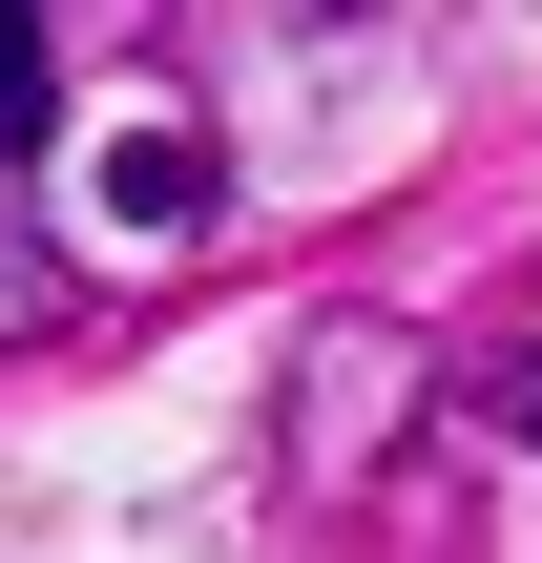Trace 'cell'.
<instances>
[{
    "label": "cell",
    "instance_id": "cell-1",
    "mask_svg": "<svg viewBox=\"0 0 542 563\" xmlns=\"http://www.w3.org/2000/svg\"><path fill=\"white\" fill-rule=\"evenodd\" d=\"M104 209H125V230H209V146H188V125H146V146L104 167Z\"/></svg>",
    "mask_w": 542,
    "mask_h": 563
},
{
    "label": "cell",
    "instance_id": "cell-2",
    "mask_svg": "<svg viewBox=\"0 0 542 563\" xmlns=\"http://www.w3.org/2000/svg\"><path fill=\"white\" fill-rule=\"evenodd\" d=\"M42 125H63V42L0 0V167H42Z\"/></svg>",
    "mask_w": 542,
    "mask_h": 563
},
{
    "label": "cell",
    "instance_id": "cell-3",
    "mask_svg": "<svg viewBox=\"0 0 542 563\" xmlns=\"http://www.w3.org/2000/svg\"><path fill=\"white\" fill-rule=\"evenodd\" d=\"M480 418H522V439H542V355H501V376H480Z\"/></svg>",
    "mask_w": 542,
    "mask_h": 563
},
{
    "label": "cell",
    "instance_id": "cell-4",
    "mask_svg": "<svg viewBox=\"0 0 542 563\" xmlns=\"http://www.w3.org/2000/svg\"><path fill=\"white\" fill-rule=\"evenodd\" d=\"M42 313H63V272H0V334H42Z\"/></svg>",
    "mask_w": 542,
    "mask_h": 563
}]
</instances>
